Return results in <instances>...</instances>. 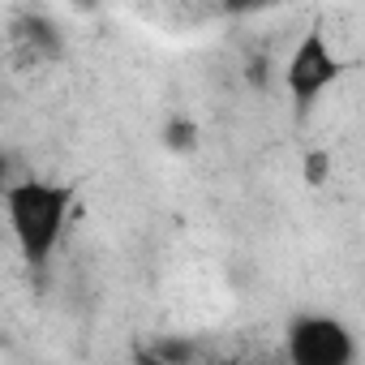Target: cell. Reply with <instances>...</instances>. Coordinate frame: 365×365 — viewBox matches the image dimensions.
<instances>
[{
	"label": "cell",
	"instance_id": "52a82bcc",
	"mask_svg": "<svg viewBox=\"0 0 365 365\" xmlns=\"http://www.w3.org/2000/svg\"><path fill=\"white\" fill-rule=\"evenodd\" d=\"M220 5H224V14H258V9H267L271 5V0H220Z\"/></svg>",
	"mask_w": 365,
	"mask_h": 365
},
{
	"label": "cell",
	"instance_id": "277c9868",
	"mask_svg": "<svg viewBox=\"0 0 365 365\" xmlns=\"http://www.w3.org/2000/svg\"><path fill=\"white\" fill-rule=\"evenodd\" d=\"M194 142H198V125L190 116H172L163 125V146L168 150H194Z\"/></svg>",
	"mask_w": 365,
	"mask_h": 365
},
{
	"label": "cell",
	"instance_id": "7a4b0ae2",
	"mask_svg": "<svg viewBox=\"0 0 365 365\" xmlns=\"http://www.w3.org/2000/svg\"><path fill=\"white\" fill-rule=\"evenodd\" d=\"M284 352L292 365H348L356 361V335L335 314H297L284 331Z\"/></svg>",
	"mask_w": 365,
	"mask_h": 365
},
{
	"label": "cell",
	"instance_id": "3957f363",
	"mask_svg": "<svg viewBox=\"0 0 365 365\" xmlns=\"http://www.w3.org/2000/svg\"><path fill=\"white\" fill-rule=\"evenodd\" d=\"M344 78V61L335 56L331 39L322 31H309L297 39L292 56H288V69H284V86L292 95L297 108H309L314 99H322L335 82Z\"/></svg>",
	"mask_w": 365,
	"mask_h": 365
},
{
	"label": "cell",
	"instance_id": "8992f818",
	"mask_svg": "<svg viewBox=\"0 0 365 365\" xmlns=\"http://www.w3.org/2000/svg\"><path fill=\"white\" fill-rule=\"evenodd\" d=\"M327 172H331V155H327V150H309V155H305V168H301V176L309 180V185H322V180H327Z\"/></svg>",
	"mask_w": 365,
	"mask_h": 365
},
{
	"label": "cell",
	"instance_id": "5b68a950",
	"mask_svg": "<svg viewBox=\"0 0 365 365\" xmlns=\"http://www.w3.org/2000/svg\"><path fill=\"white\" fill-rule=\"evenodd\" d=\"M26 35H31V43H39L48 56H56L61 52V35L48 26V18H31V26H26Z\"/></svg>",
	"mask_w": 365,
	"mask_h": 365
},
{
	"label": "cell",
	"instance_id": "6da1fadb",
	"mask_svg": "<svg viewBox=\"0 0 365 365\" xmlns=\"http://www.w3.org/2000/svg\"><path fill=\"white\" fill-rule=\"evenodd\" d=\"M69 207H73V194L48 176H26V180H14L9 185L5 220H9V232H14V241L31 267H43L56 254V245L65 237Z\"/></svg>",
	"mask_w": 365,
	"mask_h": 365
}]
</instances>
